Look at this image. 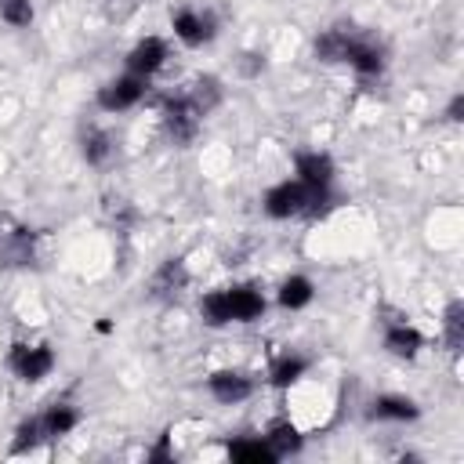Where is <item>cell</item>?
Masks as SVG:
<instances>
[{"instance_id": "1", "label": "cell", "mask_w": 464, "mask_h": 464, "mask_svg": "<svg viewBox=\"0 0 464 464\" xmlns=\"http://www.w3.org/2000/svg\"><path fill=\"white\" fill-rule=\"evenodd\" d=\"M160 123L174 145H188V141H196L203 116L185 94H167V98H160Z\"/></svg>"}, {"instance_id": "2", "label": "cell", "mask_w": 464, "mask_h": 464, "mask_svg": "<svg viewBox=\"0 0 464 464\" xmlns=\"http://www.w3.org/2000/svg\"><path fill=\"white\" fill-rule=\"evenodd\" d=\"M308 192H312V188L301 185L297 178H283V181H276L272 188H265V196H261V210H265V218H272V221L304 218Z\"/></svg>"}, {"instance_id": "3", "label": "cell", "mask_w": 464, "mask_h": 464, "mask_svg": "<svg viewBox=\"0 0 464 464\" xmlns=\"http://www.w3.org/2000/svg\"><path fill=\"white\" fill-rule=\"evenodd\" d=\"M54 348L51 344H29V341H18V344H11V352H7V370L18 377V381H25V384H40L44 377H51V370H54Z\"/></svg>"}, {"instance_id": "4", "label": "cell", "mask_w": 464, "mask_h": 464, "mask_svg": "<svg viewBox=\"0 0 464 464\" xmlns=\"http://www.w3.org/2000/svg\"><path fill=\"white\" fill-rule=\"evenodd\" d=\"M145 94H149V80H145V76L120 72V76H112L109 83H102V87H98L94 102H98V109H102V112H127V109L141 105V102H145Z\"/></svg>"}, {"instance_id": "5", "label": "cell", "mask_w": 464, "mask_h": 464, "mask_svg": "<svg viewBox=\"0 0 464 464\" xmlns=\"http://www.w3.org/2000/svg\"><path fill=\"white\" fill-rule=\"evenodd\" d=\"M170 29L185 47H203L218 36V18L207 7H178L170 14Z\"/></svg>"}, {"instance_id": "6", "label": "cell", "mask_w": 464, "mask_h": 464, "mask_svg": "<svg viewBox=\"0 0 464 464\" xmlns=\"http://www.w3.org/2000/svg\"><path fill=\"white\" fill-rule=\"evenodd\" d=\"M294 178L308 188H334L337 181V163L323 149H297L294 152Z\"/></svg>"}, {"instance_id": "7", "label": "cell", "mask_w": 464, "mask_h": 464, "mask_svg": "<svg viewBox=\"0 0 464 464\" xmlns=\"http://www.w3.org/2000/svg\"><path fill=\"white\" fill-rule=\"evenodd\" d=\"M167 58H170V47H167V40H163V36H141V40L127 51L123 65H127V72L152 80V76L167 65Z\"/></svg>"}, {"instance_id": "8", "label": "cell", "mask_w": 464, "mask_h": 464, "mask_svg": "<svg viewBox=\"0 0 464 464\" xmlns=\"http://www.w3.org/2000/svg\"><path fill=\"white\" fill-rule=\"evenodd\" d=\"M207 392L221 406H239V402H246L257 392V384H254V377L246 370H214L207 377Z\"/></svg>"}, {"instance_id": "9", "label": "cell", "mask_w": 464, "mask_h": 464, "mask_svg": "<svg viewBox=\"0 0 464 464\" xmlns=\"http://www.w3.org/2000/svg\"><path fill=\"white\" fill-rule=\"evenodd\" d=\"M381 326H384L381 341H384V348H388L392 355H399V359H413V355L424 348V334H420L406 315L381 319Z\"/></svg>"}, {"instance_id": "10", "label": "cell", "mask_w": 464, "mask_h": 464, "mask_svg": "<svg viewBox=\"0 0 464 464\" xmlns=\"http://www.w3.org/2000/svg\"><path fill=\"white\" fill-rule=\"evenodd\" d=\"M344 65H352L359 76H381L384 72V47L373 36L352 33V40L344 47Z\"/></svg>"}, {"instance_id": "11", "label": "cell", "mask_w": 464, "mask_h": 464, "mask_svg": "<svg viewBox=\"0 0 464 464\" xmlns=\"http://www.w3.org/2000/svg\"><path fill=\"white\" fill-rule=\"evenodd\" d=\"M225 301H228V315H232V323H254V319H261L265 308H268L265 294H261L254 283L225 286Z\"/></svg>"}, {"instance_id": "12", "label": "cell", "mask_w": 464, "mask_h": 464, "mask_svg": "<svg viewBox=\"0 0 464 464\" xmlns=\"http://www.w3.org/2000/svg\"><path fill=\"white\" fill-rule=\"evenodd\" d=\"M370 420H395V424H406V420H417L420 417V406L410 399V395H395V392H384L370 402L366 410Z\"/></svg>"}, {"instance_id": "13", "label": "cell", "mask_w": 464, "mask_h": 464, "mask_svg": "<svg viewBox=\"0 0 464 464\" xmlns=\"http://www.w3.org/2000/svg\"><path fill=\"white\" fill-rule=\"evenodd\" d=\"M265 442H268V450L276 453V460H283V457L301 453L304 435H301V428H297L290 417H276V420L265 428Z\"/></svg>"}, {"instance_id": "14", "label": "cell", "mask_w": 464, "mask_h": 464, "mask_svg": "<svg viewBox=\"0 0 464 464\" xmlns=\"http://www.w3.org/2000/svg\"><path fill=\"white\" fill-rule=\"evenodd\" d=\"M185 286H188V265H185V257H167L152 272V294L156 297H178Z\"/></svg>"}, {"instance_id": "15", "label": "cell", "mask_w": 464, "mask_h": 464, "mask_svg": "<svg viewBox=\"0 0 464 464\" xmlns=\"http://www.w3.org/2000/svg\"><path fill=\"white\" fill-rule=\"evenodd\" d=\"M312 297H315V283H312L308 276H301V272L286 276V279L279 283V290H276V301H279V308H286V312L308 308Z\"/></svg>"}, {"instance_id": "16", "label": "cell", "mask_w": 464, "mask_h": 464, "mask_svg": "<svg viewBox=\"0 0 464 464\" xmlns=\"http://www.w3.org/2000/svg\"><path fill=\"white\" fill-rule=\"evenodd\" d=\"M304 373H308V359L297 355V352H283V355H276L272 366H268V384L279 388V392H286V388H294Z\"/></svg>"}, {"instance_id": "17", "label": "cell", "mask_w": 464, "mask_h": 464, "mask_svg": "<svg viewBox=\"0 0 464 464\" xmlns=\"http://www.w3.org/2000/svg\"><path fill=\"white\" fill-rule=\"evenodd\" d=\"M225 453H228L236 464H276V453L268 450L265 435H239V439H228Z\"/></svg>"}, {"instance_id": "18", "label": "cell", "mask_w": 464, "mask_h": 464, "mask_svg": "<svg viewBox=\"0 0 464 464\" xmlns=\"http://www.w3.org/2000/svg\"><path fill=\"white\" fill-rule=\"evenodd\" d=\"M185 98H188V102L199 109V116L207 120V116L225 102V87H221V80H218V76H210V72H207V76H196V80H192V87L185 91Z\"/></svg>"}, {"instance_id": "19", "label": "cell", "mask_w": 464, "mask_h": 464, "mask_svg": "<svg viewBox=\"0 0 464 464\" xmlns=\"http://www.w3.org/2000/svg\"><path fill=\"white\" fill-rule=\"evenodd\" d=\"M352 33H355L352 25H330V29H323V33L312 40L315 58H319V62H344V47H348Z\"/></svg>"}, {"instance_id": "20", "label": "cell", "mask_w": 464, "mask_h": 464, "mask_svg": "<svg viewBox=\"0 0 464 464\" xmlns=\"http://www.w3.org/2000/svg\"><path fill=\"white\" fill-rule=\"evenodd\" d=\"M80 152H83V160H87L91 167H105V163L112 160V152H116V141H112L109 130L87 127V130L80 134Z\"/></svg>"}, {"instance_id": "21", "label": "cell", "mask_w": 464, "mask_h": 464, "mask_svg": "<svg viewBox=\"0 0 464 464\" xmlns=\"http://www.w3.org/2000/svg\"><path fill=\"white\" fill-rule=\"evenodd\" d=\"M40 424H44V435L47 439H62V435H69L80 424V410L72 402H51L40 413Z\"/></svg>"}, {"instance_id": "22", "label": "cell", "mask_w": 464, "mask_h": 464, "mask_svg": "<svg viewBox=\"0 0 464 464\" xmlns=\"http://www.w3.org/2000/svg\"><path fill=\"white\" fill-rule=\"evenodd\" d=\"M442 341L450 352H460V344H464V301L460 297H453L442 312Z\"/></svg>"}, {"instance_id": "23", "label": "cell", "mask_w": 464, "mask_h": 464, "mask_svg": "<svg viewBox=\"0 0 464 464\" xmlns=\"http://www.w3.org/2000/svg\"><path fill=\"white\" fill-rule=\"evenodd\" d=\"M199 315L207 326H228L232 315H228V301H225V286L221 290H207L199 297Z\"/></svg>"}, {"instance_id": "24", "label": "cell", "mask_w": 464, "mask_h": 464, "mask_svg": "<svg viewBox=\"0 0 464 464\" xmlns=\"http://www.w3.org/2000/svg\"><path fill=\"white\" fill-rule=\"evenodd\" d=\"M40 442H47V435H44L40 413H33V417H25V420L14 428V442H11V453H33Z\"/></svg>"}, {"instance_id": "25", "label": "cell", "mask_w": 464, "mask_h": 464, "mask_svg": "<svg viewBox=\"0 0 464 464\" xmlns=\"http://www.w3.org/2000/svg\"><path fill=\"white\" fill-rule=\"evenodd\" d=\"M33 0H0V18L7 22V25H14V29H25V25H33Z\"/></svg>"}, {"instance_id": "26", "label": "cell", "mask_w": 464, "mask_h": 464, "mask_svg": "<svg viewBox=\"0 0 464 464\" xmlns=\"http://www.w3.org/2000/svg\"><path fill=\"white\" fill-rule=\"evenodd\" d=\"M145 460H152V464H174L178 453H174V446H170V435H160V442H156L152 450H145Z\"/></svg>"}, {"instance_id": "27", "label": "cell", "mask_w": 464, "mask_h": 464, "mask_svg": "<svg viewBox=\"0 0 464 464\" xmlns=\"http://www.w3.org/2000/svg\"><path fill=\"white\" fill-rule=\"evenodd\" d=\"M236 65H239V72H243V76H250V80H254V76H261V72H265V54H257V51H243Z\"/></svg>"}, {"instance_id": "28", "label": "cell", "mask_w": 464, "mask_h": 464, "mask_svg": "<svg viewBox=\"0 0 464 464\" xmlns=\"http://www.w3.org/2000/svg\"><path fill=\"white\" fill-rule=\"evenodd\" d=\"M460 112H464V94H453V98H450V105H446V120H453V123H457V120H464Z\"/></svg>"}]
</instances>
